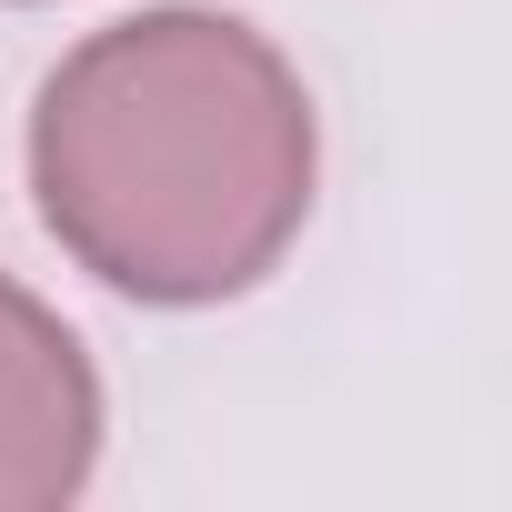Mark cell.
Listing matches in <instances>:
<instances>
[{
    "label": "cell",
    "mask_w": 512,
    "mask_h": 512,
    "mask_svg": "<svg viewBox=\"0 0 512 512\" xmlns=\"http://www.w3.org/2000/svg\"><path fill=\"white\" fill-rule=\"evenodd\" d=\"M101 452V382L61 312L0 282V512H51L91 482Z\"/></svg>",
    "instance_id": "2"
},
{
    "label": "cell",
    "mask_w": 512,
    "mask_h": 512,
    "mask_svg": "<svg viewBox=\"0 0 512 512\" xmlns=\"http://www.w3.org/2000/svg\"><path fill=\"white\" fill-rule=\"evenodd\" d=\"M312 101L231 11H141L91 31L31 111L51 241L131 302L251 292L312 211Z\"/></svg>",
    "instance_id": "1"
}]
</instances>
